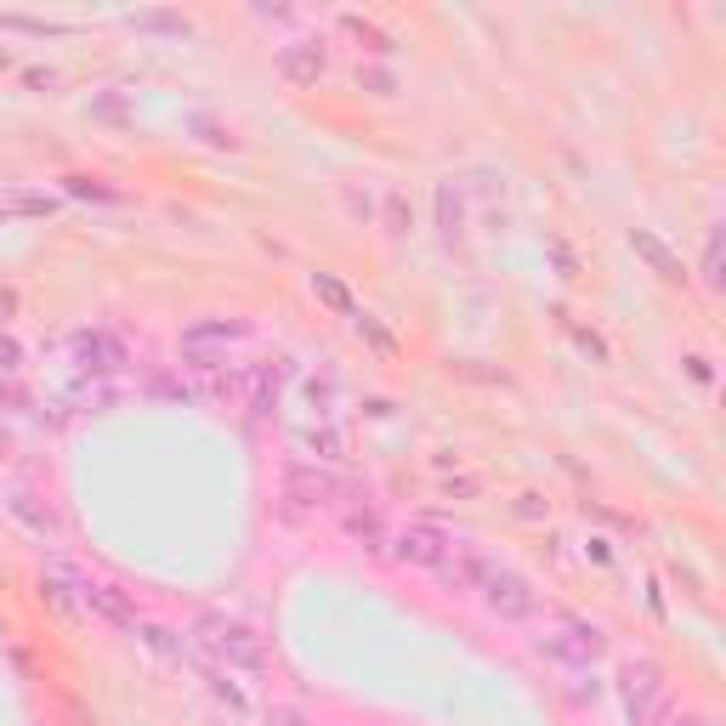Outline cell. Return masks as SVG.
<instances>
[{"instance_id": "obj_1", "label": "cell", "mask_w": 726, "mask_h": 726, "mask_svg": "<svg viewBox=\"0 0 726 726\" xmlns=\"http://www.w3.org/2000/svg\"><path fill=\"white\" fill-rule=\"evenodd\" d=\"M539 653L557 658V664H568V670H596V658L607 653V635L585 614L550 607V614H545V635H539Z\"/></svg>"}, {"instance_id": "obj_2", "label": "cell", "mask_w": 726, "mask_h": 726, "mask_svg": "<svg viewBox=\"0 0 726 726\" xmlns=\"http://www.w3.org/2000/svg\"><path fill=\"white\" fill-rule=\"evenodd\" d=\"M193 647L211 658V670H227V676H234V670H245V676L267 670V647H261V635H250L234 619H199Z\"/></svg>"}, {"instance_id": "obj_3", "label": "cell", "mask_w": 726, "mask_h": 726, "mask_svg": "<svg viewBox=\"0 0 726 726\" xmlns=\"http://www.w3.org/2000/svg\"><path fill=\"white\" fill-rule=\"evenodd\" d=\"M250 335V324H227V318H205V324H193V330H182V353L193 358V369H216V364H227V358H216V353H227L234 341H245Z\"/></svg>"}, {"instance_id": "obj_4", "label": "cell", "mask_w": 726, "mask_h": 726, "mask_svg": "<svg viewBox=\"0 0 726 726\" xmlns=\"http://www.w3.org/2000/svg\"><path fill=\"white\" fill-rule=\"evenodd\" d=\"M74 364L80 369H92V374H114V369H126L131 353H126V341L114 335V330H74Z\"/></svg>"}, {"instance_id": "obj_5", "label": "cell", "mask_w": 726, "mask_h": 726, "mask_svg": "<svg viewBox=\"0 0 726 726\" xmlns=\"http://www.w3.org/2000/svg\"><path fill=\"white\" fill-rule=\"evenodd\" d=\"M392 550H397L403 562H415V568H443L449 550H454V539L443 528H431V522H409V528L392 539Z\"/></svg>"}, {"instance_id": "obj_6", "label": "cell", "mask_w": 726, "mask_h": 726, "mask_svg": "<svg viewBox=\"0 0 726 726\" xmlns=\"http://www.w3.org/2000/svg\"><path fill=\"white\" fill-rule=\"evenodd\" d=\"M658 704H664L658 670H653V664H630V670H624V715H630V726H647L658 715Z\"/></svg>"}, {"instance_id": "obj_7", "label": "cell", "mask_w": 726, "mask_h": 726, "mask_svg": "<svg viewBox=\"0 0 726 726\" xmlns=\"http://www.w3.org/2000/svg\"><path fill=\"white\" fill-rule=\"evenodd\" d=\"M69 585L80 591V607L85 614H97V619H108V624H120V630H136V607L114 591V585H92V579H69Z\"/></svg>"}, {"instance_id": "obj_8", "label": "cell", "mask_w": 726, "mask_h": 726, "mask_svg": "<svg viewBox=\"0 0 726 726\" xmlns=\"http://www.w3.org/2000/svg\"><path fill=\"white\" fill-rule=\"evenodd\" d=\"M284 493H289V500H296V505H335L341 500V483L330 477V472H312V466H289L284 472Z\"/></svg>"}, {"instance_id": "obj_9", "label": "cell", "mask_w": 726, "mask_h": 726, "mask_svg": "<svg viewBox=\"0 0 726 726\" xmlns=\"http://www.w3.org/2000/svg\"><path fill=\"white\" fill-rule=\"evenodd\" d=\"M346 534L364 539L369 550H386V528H381V516H374L369 505H353V511H346Z\"/></svg>"}, {"instance_id": "obj_10", "label": "cell", "mask_w": 726, "mask_h": 726, "mask_svg": "<svg viewBox=\"0 0 726 726\" xmlns=\"http://www.w3.org/2000/svg\"><path fill=\"white\" fill-rule=\"evenodd\" d=\"M284 74L318 80V74H324V51H318V46H289V51H284Z\"/></svg>"}, {"instance_id": "obj_11", "label": "cell", "mask_w": 726, "mask_h": 726, "mask_svg": "<svg viewBox=\"0 0 726 726\" xmlns=\"http://www.w3.org/2000/svg\"><path fill=\"white\" fill-rule=\"evenodd\" d=\"M630 245H635V250H642V255L653 261V273H664V278H681V261H676L670 250H664V245H658L653 234H630Z\"/></svg>"}, {"instance_id": "obj_12", "label": "cell", "mask_w": 726, "mask_h": 726, "mask_svg": "<svg viewBox=\"0 0 726 726\" xmlns=\"http://www.w3.org/2000/svg\"><path fill=\"white\" fill-rule=\"evenodd\" d=\"M312 289H318V296H324V301H330L335 312H346V318H353V324H358V318H364V312L353 307V296H346V289H341V284H335L330 273H312Z\"/></svg>"}, {"instance_id": "obj_13", "label": "cell", "mask_w": 726, "mask_h": 726, "mask_svg": "<svg viewBox=\"0 0 726 726\" xmlns=\"http://www.w3.org/2000/svg\"><path fill=\"white\" fill-rule=\"evenodd\" d=\"M307 443H312L318 454H324V460H341V449H346V443H341V431H312Z\"/></svg>"}, {"instance_id": "obj_14", "label": "cell", "mask_w": 726, "mask_h": 726, "mask_svg": "<svg viewBox=\"0 0 726 726\" xmlns=\"http://www.w3.org/2000/svg\"><path fill=\"white\" fill-rule=\"evenodd\" d=\"M704 278L721 284V239H715V234H710V250H704Z\"/></svg>"}, {"instance_id": "obj_15", "label": "cell", "mask_w": 726, "mask_h": 726, "mask_svg": "<svg viewBox=\"0 0 726 726\" xmlns=\"http://www.w3.org/2000/svg\"><path fill=\"white\" fill-rule=\"evenodd\" d=\"M670 726H715V721H710V715H692V710H681Z\"/></svg>"}]
</instances>
